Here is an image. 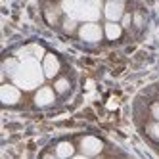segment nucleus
I'll return each mask as SVG.
<instances>
[{
    "label": "nucleus",
    "mask_w": 159,
    "mask_h": 159,
    "mask_svg": "<svg viewBox=\"0 0 159 159\" xmlns=\"http://www.w3.org/2000/svg\"><path fill=\"white\" fill-rule=\"evenodd\" d=\"M21 98V92H19V86L14 83V84H2V88H0V100H2L4 106H16L17 102Z\"/></svg>",
    "instance_id": "20e7f679"
},
{
    "label": "nucleus",
    "mask_w": 159,
    "mask_h": 159,
    "mask_svg": "<svg viewBox=\"0 0 159 159\" xmlns=\"http://www.w3.org/2000/svg\"><path fill=\"white\" fill-rule=\"evenodd\" d=\"M14 83L23 88V90H33L42 84L44 81V71H42V65H39L37 58H27L23 61H19L16 73L12 75Z\"/></svg>",
    "instance_id": "f257e3e1"
},
{
    "label": "nucleus",
    "mask_w": 159,
    "mask_h": 159,
    "mask_svg": "<svg viewBox=\"0 0 159 159\" xmlns=\"http://www.w3.org/2000/svg\"><path fill=\"white\" fill-rule=\"evenodd\" d=\"M75 153V146L71 142H60L58 146H56V155L58 157H71Z\"/></svg>",
    "instance_id": "9d476101"
},
{
    "label": "nucleus",
    "mask_w": 159,
    "mask_h": 159,
    "mask_svg": "<svg viewBox=\"0 0 159 159\" xmlns=\"http://www.w3.org/2000/svg\"><path fill=\"white\" fill-rule=\"evenodd\" d=\"M17 65H19V61H17L16 58L6 60V61H4V73H8L10 77H12V75L16 73V69H17Z\"/></svg>",
    "instance_id": "f8f14e48"
},
{
    "label": "nucleus",
    "mask_w": 159,
    "mask_h": 159,
    "mask_svg": "<svg viewBox=\"0 0 159 159\" xmlns=\"http://www.w3.org/2000/svg\"><path fill=\"white\" fill-rule=\"evenodd\" d=\"M54 88H56V92H58V94H65L67 90L71 88V84H69V81H67L65 77H61V79H58V81L54 83Z\"/></svg>",
    "instance_id": "9b49d317"
},
{
    "label": "nucleus",
    "mask_w": 159,
    "mask_h": 159,
    "mask_svg": "<svg viewBox=\"0 0 159 159\" xmlns=\"http://www.w3.org/2000/svg\"><path fill=\"white\" fill-rule=\"evenodd\" d=\"M63 10L69 14V17L81 21H96L100 16L96 0H65Z\"/></svg>",
    "instance_id": "f03ea898"
},
{
    "label": "nucleus",
    "mask_w": 159,
    "mask_h": 159,
    "mask_svg": "<svg viewBox=\"0 0 159 159\" xmlns=\"http://www.w3.org/2000/svg\"><path fill=\"white\" fill-rule=\"evenodd\" d=\"M121 21H123V27H129L130 21H132V16H130V14H125V16L121 17Z\"/></svg>",
    "instance_id": "4468645a"
},
{
    "label": "nucleus",
    "mask_w": 159,
    "mask_h": 159,
    "mask_svg": "<svg viewBox=\"0 0 159 159\" xmlns=\"http://www.w3.org/2000/svg\"><path fill=\"white\" fill-rule=\"evenodd\" d=\"M79 148H81V152L84 155H98L102 152V148H104V144L96 136H84L81 140V144H79Z\"/></svg>",
    "instance_id": "423d86ee"
},
{
    "label": "nucleus",
    "mask_w": 159,
    "mask_h": 159,
    "mask_svg": "<svg viewBox=\"0 0 159 159\" xmlns=\"http://www.w3.org/2000/svg\"><path fill=\"white\" fill-rule=\"evenodd\" d=\"M104 14H106L107 21H119L125 16V6L119 0H107L104 6Z\"/></svg>",
    "instance_id": "0eeeda50"
},
{
    "label": "nucleus",
    "mask_w": 159,
    "mask_h": 159,
    "mask_svg": "<svg viewBox=\"0 0 159 159\" xmlns=\"http://www.w3.org/2000/svg\"><path fill=\"white\" fill-rule=\"evenodd\" d=\"M119 2H123V0H119Z\"/></svg>",
    "instance_id": "dca6fc26"
},
{
    "label": "nucleus",
    "mask_w": 159,
    "mask_h": 159,
    "mask_svg": "<svg viewBox=\"0 0 159 159\" xmlns=\"http://www.w3.org/2000/svg\"><path fill=\"white\" fill-rule=\"evenodd\" d=\"M60 69H61V65H60V60L56 54H46L42 58V71H44L46 79H54L60 73Z\"/></svg>",
    "instance_id": "39448f33"
},
{
    "label": "nucleus",
    "mask_w": 159,
    "mask_h": 159,
    "mask_svg": "<svg viewBox=\"0 0 159 159\" xmlns=\"http://www.w3.org/2000/svg\"><path fill=\"white\" fill-rule=\"evenodd\" d=\"M104 35H106V39H109V40H117V39L123 35V27L117 23V21H107L106 27H104Z\"/></svg>",
    "instance_id": "1a4fd4ad"
},
{
    "label": "nucleus",
    "mask_w": 159,
    "mask_h": 159,
    "mask_svg": "<svg viewBox=\"0 0 159 159\" xmlns=\"http://www.w3.org/2000/svg\"><path fill=\"white\" fill-rule=\"evenodd\" d=\"M79 37L83 40H86V42H98L106 35H104V29H102L96 21H86V23H83L79 27Z\"/></svg>",
    "instance_id": "7ed1b4c3"
},
{
    "label": "nucleus",
    "mask_w": 159,
    "mask_h": 159,
    "mask_svg": "<svg viewBox=\"0 0 159 159\" xmlns=\"http://www.w3.org/2000/svg\"><path fill=\"white\" fill-rule=\"evenodd\" d=\"M152 115H153L155 121H159V104H153L152 106Z\"/></svg>",
    "instance_id": "2eb2a0df"
},
{
    "label": "nucleus",
    "mask_w": 159,
    "mask_h": 159,
    "mask_svg": "<svg viewBox=\"0 0 159 159\" xmlns=\"http://www.w3.org/2000/svg\"><path fill=\"white\" fill-rule=\"evenodd\" d=\"M54 100H56V88H50V86H40L35 94V104L39 107H46L54 104Z\"/></svg>",
    "instance_id": "6e6552de"
},
{
    "label": "nucleus",
    "mask_w": 159,
    "mask_h": 159,
    "mask_svg": "<svg viewBox=\"0 0 159 159\" xmlns=\"http://www.w3.org/2000/svg\"><path fill=\"white\" fill-rule=\"evenodd\" d=\"M150 134L153 136V138H159V121H155L150 127Z\"/></svg>",
    "instance_id": "ddd939ff"
}]
</instances>
